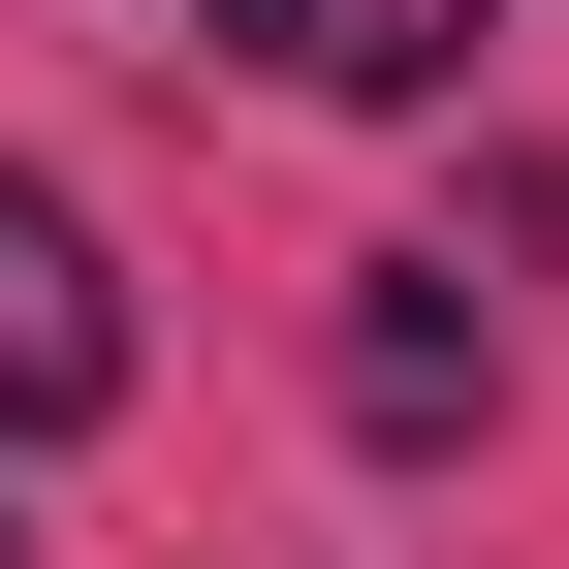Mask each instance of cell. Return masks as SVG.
I'll return each instance as SVG.
<instances>
[{
    "instance_id": "1",
    "label": "cell",
    "mask_w": 569,
    "mask_h": 569,
    "mask_svg": "<svg viewBox=\"0 0 569 569\" xmlns=\"http://www.w3.org/2000/svg\"><path fill=\"white\" fill-rule=\"evenodd\" d=\"M127 411V284H96V222H63L32 159H0V443H96Z\"/></svg>"
},
{
    "instance_id": "2",
    "label": "cell",
    "mask_w": 569,
    "mask_h": 569,
    "mask_svg": "<svg viewBox=\"0 0 569 569\" xmlns=\"http://www.w3.org/2000/svg\"><path fill=\"white\" fill-rule=\"evenodd\" d=\"M190 32H222V63H284V96H443L507 0H190Z\"/></svg>"
},
{
    "instance_id": "3",
    "label": "cell",
    "mask_w": 569,
    "mask_h": 569,
    "mask_svg": "<svg viewBox=\"0 0 569 569\" xmlns=\"http://www.w3.org/2000/svg\"><path fill=\"white\" fill-rule=\"evenodd\" d=\"M443 284H475V253H380V317H348V411H380V443L475 411V317H443Z\"/></svg>"
},
{
    "instance_id": "4",
    "label": "cell",
    "mask_w": 569,
    "mask_h": 569,
    "mask_svg": "<svg viewBox=\"0 0 569 569\" xmlns=\"http://www.w3.org/2000/svg\"><path fill=\"white\" fill-rule=\"evenodd\" d=\"M0 569H32V538H0Z\"/></svg>"
}]
</instances>
